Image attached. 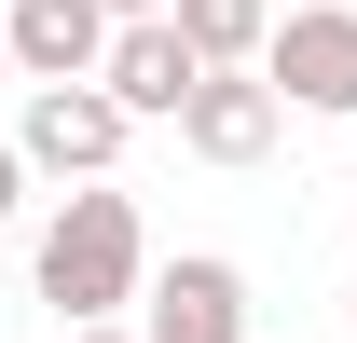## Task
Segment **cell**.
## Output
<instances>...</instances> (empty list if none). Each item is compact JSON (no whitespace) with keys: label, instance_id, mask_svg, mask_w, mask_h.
I'll list each match as a JSON object with an SVG mask.
<instances>
[{"label":"cell","instance_id":"obj_1","mask_svg":"<svg viewBox=\"0 0 357 343\" xmlns=\"http://www.w3.org/2000/svg\"><path fill=\"white\" fill-rule=\"evenodd\" d=\"M42 302L55 330H124V302H151V234H137V192H69V206L42 220Z\"/></svg>","mask_w":357,"mask_h":343},{"label":"cell","instance_id":"obj_2","mask_svg":"<svg viewBox=\"0 0 357 343\" xmlns=\"http://www.w3.org/2000/svg\"><path fill=\"white\" fill-rule=\"evenodd\" d=\"M261 83L289 96V110H330V124H357V14H344V0H303V14H275Z\"/></svg>","mask_w":357,"mask_h":343},{"label":"cell","instance_id":"obj_3","mask_svg":"<svg viewBox=\"0 0 357 343\" xmlns=\"http://www.w3.org/2000/svg\"><path fill=\"white\" fill-rule=\"evenodd\" d=\"M124 110H110V83H55V96H28V124H14V151H28V178H110L124 165Z\"/></svg>","mask_w":357,"mask_h":343},{"label":"cell","instance_id":"obj_4","mask_svg":"<svg viewBox=\"0 0 357 343\" xmlns=\"http://www.w3.org/2000/svg\"><path fill=\"white\" fill-rule=\"evenodd\" d=\"M137 343H248V275H234L220 247H192L151 275V302H137Z\"/></svg>","mask_w":357,"mask_h":343},{"label":"cell","instance_id":"obj_5","mask_svg":"<svg viewBox=\"0 0 357 343\" xmlns=\"http://www.w3.org/2000/svg\"><path fill=\"white\" fill-rule=\"evenodd\" d=\"M96 83H110V110H124V124H178V110L206 96V55L178 42V14H151V28H124V42H110V69H96Z\"/></svg>","mask_w":357,"mask_h":343},{"label":"cell","instance_id":"obj_6","mask_svg":"<svg viewBox=\"0 0 357 343\" xmlns=\"http://www.w3.org/2000/svg\"><path fill=\"white\" fill-rule=\"evenodd\" d=\"M275 124H289V96H275L261 69H206V96L178 110V151H192V165H261Z\"/></svg>","mask_w":357,"mask_h":343},{"label":"cell","instance_id":"obj_7","mask_svg":"<svg viewBox=\"0 0 357 343\" xmlns=\"http://www.w3.org/2000/svg\"><path fill=\"white\" fill-rule=\"evenodd\" d=\"M110 14L96 0H14V69H28V96H55V83H96L110 69Z\"/></svg>","mask_w":357,"mask_h":343},{"label":"cell","instance_id":"obj_8","mask_svg":"<svg viewBox=\"0 0 357 343\" xmlns=\"http://www.w3.org/2000/svg\"><path fill=\"white\" fill-rule=\"evenodd\" d=\"M178 42L206 69H261L275 55V0H178Z\"/></svg>","mask_w":357,"mask_h":343},{"label":"cell","instance_id":"obj_9","mask_svg":"<svg viewBox=\"0 0 357 343\" xmlns=\"http://www.w3.org/2000/svg\"><path fill=\"white\" fill-rule=\"evenodd\" d=\"M28 206V151H14V137H0V220Z\"/></svg>","mask_w":357,"mask_h":343},{"label":"cell","instance_id":"obj_10","mask_svg":"<svg viewBox=\"0 0 357 343\" xmlns=\"http://www.w3.org/2000/svg\"><path fill=\"white\" fill-rule=\"evenodd\" d=\"M96 14H110V28H151V14H178V0H96Z\"/></svg>","mask_w":357,"mask_h":343},{"label":"cell","instance_id":"obj_11","mask_svg":"<svg viewBox=\"0 0 357 343\" xmlns=\"http://www.w3.org/2000/svg\"><path fill=\"white\" fill-rule=\"evenodd\" d=\"M55 343H137V330H55Z\"/></svg>","mask_w":357,"mask_h":343},{"label":"cell","instance_id":"obj_12","mask_svg":"<svg viewBox=\"0 0 357 343\" xmlns=\"http://www.w3.org/2000/svg\"><path fill=\"white\" fill-rule=\"evenodd\" d=\"M0 69H14V0H0Z\"/></svg>","mask_w":357,"mask_h":343},{"label":"cell","instance_id":"obj_13","mask_svg":"<svg viewBox=\"0 0 357 343\" xmlns=\"http://www.w3.org/2000/svg\"><path fill=\"white\" fill-rule=\"evenodd\" d=\"M344 261H357V234H344Z\"/></svg>","mask_w":357,"mask_h":343}]
</instances>
